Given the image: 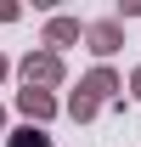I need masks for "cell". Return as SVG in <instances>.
Segmentation results:
<instances>
[{"instance_id":"3","label":"cell","mask_w":141,"mask_h":147,"mask_svg":"<svg viewBox=\"0 0 141 147\" xmlns=\"http://www.w3.org/2000/svg\"><path fill=\"white\" fill-rule=\"evenodd\" d=\"M11 147H51V142H45L40 130H23V136H17V142H11Z\"/></svg>"},{"instance_id":"4","label":"cell","mask_w":141,"mask_h":147,"mask_svg":"<svg viewBox=\"0 0 141 147\" xmlns=\"http://www.w3.org/2000/svg\"><path fill=\"white\" fill-rule=\"evenodd\" d=\"M136 85H141V74H136Z\"/></svg>"},{"instance_id":"1","label":"cell","mask_w":141,"mask_h":147,"mask_svg":"<svg viewBox=\"0 0 141 147\" xmlns=\"http://www.w3.org/2000/svg\"><path fill=\"white\" fill-rule=\"evenodd\" d=\"M23 108H28V113H51V102H45L40 91H23Z\"/></svg>"},{"instance_id":"2","label":"cell","mask_w":141,"mask_h":147,"mask_svg":"<svg viewBox=\"0 0 141 147\" xmlns=\"http://www.w3.org/2000/svg\"><path fill=\"white\" fill-rule=\"evenodd\" d=\"M34 74H40V79H51V74H56V62H51V57H40V62H28V79H34Z\"/></svg>"}]
</instances>
